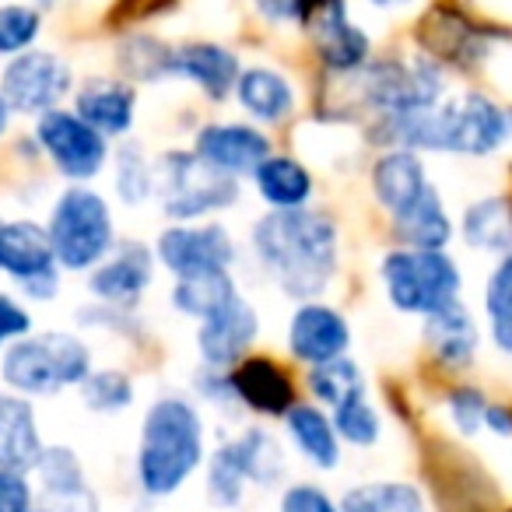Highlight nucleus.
<instances>
[{
	"label": "nucleus",
	"mask_w": 512,
	"mask_h": 512,
	"mask_svg": "<svg viewBox=\"0 0 512 512\" xmlns=\"http://www.w3.org/2000/svg\"><path fill=\"white\" fill-rule=\"evenodd\" d=\"M253 253L288 299L313 302L330 288L341 264L337 221L313 207L267 211L253 225Z\"/></svg>",
	"instance_id": "1"
},
{
	"label": "nucleus",
	"mask_w": 512,
	"mask_h": 512,
	"mask_svg": "<svg viewBox=\"0 0 512 512\" xmlns=\"http://www.w3.org/2000/svg\"><path fill=\"white\" fill-rule=\"evenodd\" d=\"M379 134L393 148L488 158L505 144V109L484 92L442 95L435 106L418 113L383 116Z\"/></svg>",
	"instance_id": "2"
},
{
	"label": "nucleus",
	"mask_w": 512,
	"mask_h": 512,
	"mask_svg": "<svg viewBox=\"0 0 512 512\" xmlns=\"http://www.w3.org/2000/svg\"><path fill=\"white\" fill-rule=\"evenodd\" d=\"M207 432L197 404L179 393H165L144 411L137 439V484L148 498H169L204 463Z\"/></svg>",
	"instance_id": "3"
},
{
	"label": "nucleus",
	"mask_w": 512,
	"mask_h": 512,
	"mask_svg": "<svg viewBox=\"0 0 512 512\" xmlns=\"http://www.w3.org/2000/svg\"><path fill=\"white\" fill-rule=\"evenodd\" d=\"M88 372H92V348L78 334L64 330L18 337L0 358V379L18 397H57L60 390L85 383Z\"/></svg>",
	"instance_id": "4"
},
{
	"label": "nucleus",
	"mask_w": 512,
	"mask_h": 512,
	"mask_svg": "<svg viewBox=\"0 0 512 512\" xmlns=\"http://www.w3.org/2000/svg\"><path fill=\"white\" fill-rule=\"evenodd\" d=\"M46 235H50L60 271H92L116 246V225L109 200L85 183L67 186L57 197V204H53Z\"/></svg>",
	"instance_id": "5"
},
{
	"label": "nucleus",
	"mask_w": 512,
	"mask_h": 512,
	"mask_svg": "<svg viewBox=\"0 0 512 512\" xmlns=\"http://www.w3.org/2000/svg\"><path fill=\"white\" fill-rule=\"evenodd\" d=\"M383 292L404 316H432L460 299L463 271L446 249H390L379 264Z\"/></svg>",
	"instance_id": "6"
},
{
	"label": "nucleus",
	"mask_w": 512,
	"mask_h": 512,
	"mask_svg": "<svg viewBox=\"0 0 512 512\" xmlns=\"http://www.w3.org/2000/svg\"><path fill=\"white\" fill-rule=\"evenodd\" d=\"M155 193L172 221H200L239 200V179L211 169L190 151H165L155 162Z\"/></svg>",
	"instance_id": "7"
},
{
	"label": "nucleus",
	"mask_w": 512,
	"mask_h": 512,
	"mask_svg": "<svg viewBox=\"0 0 512 512\" xmlns=\"http://www.w3.org/2000/svg\"><path fill=\"white\" fill-rule=\"evenodd\" d=\"M36 144L53 162V169L71 183H88L109 162V137H102L92 123L64 106L36 116Z\"/></svg>",
	"instance_id": "8"
},
{
	"label": "nucleus",
	"mask_w": 512,
	"mask_h": 512,
	"mask_svg": "<svg viewBox=\"0 0 512 512\" xmlns=\"http://www.w3.org/2000/svg\"><path fill=\"white\" fill-rule=\"evenodd\" d=\"M74 92V71L60 53L25 50L0 71V95L18 116H43Z\"/></svg>",
	"instance_id": "9"
},
{
	"label": "nucleus",
	"mask_w": 512,
	"mask_h": 512,
	"mask_svg": "<svg viewBox=\"0 0 512 512\" xmlns=\"http://www.w3.org/2000/svg\"><path fill=\"white\" fill-rule=\"evenodd\" d=\"M362 92L369 106L383 116H400L435 106L446 95V81H442L439 64L425 57H418L414 64L376 60V64L362 67Z\"/></svg>",
	"instance_id": "10"
},
{
	"label": "nucleus",
	"mask_w": 512,
	"mask_h": 512,
	"mask_svg": "<svg viewBox=\"0 0 512 512\" xmlns=\"http://www.w3.org/2000/svg\"><path fill=\"white\" fill-rule=\"evenodd\" d=\"M0 271L8 274L22 295L50 302L60 292V264L53 256L46 225L39 221H4L0 228Z\"/></svg>",
	"instance_id": "11"
},
{
	"label": "nucleus",
	"mask_w": 512,
	"mask_h": 512,
	"mask_svg": "<svg viewBox=\"0 0 512 512\" xmlns=\"http://www.w3.org/2000/svg\"><path fill=\"white\" fill-rule=\"evenodd\" d=\"M235 256V239L218 221H176L155 239V260L172 278L232 271Z\"/></svg>",
	"instance_id": "12"
},
{
	"label": "nucleus",
	"mask_w": 512,
	"mask_h": 512,
	"mask_svg": "<svg viewBox=\"0 0 512 512\" xmlns=\"http://www.w3.org/2000/svg\"><path fill=\"white\" fill-rule=\"evenodd\" d=\"M256 337H260V316H256L253 302L235 295L228 306H221L218 313L200 320L197 355H200V362H204V369L228 372L249 355Z\"/></svg>",
	"instance_id": "13"
},
{
	"label": "nucleus",
	"mask_w": 512,
	"mask_h": 512,
	"mask_svg": "<svg viewBox=\"0 0 512 512\" xmlns=\"http://www.w3.org/2000/svg\"><path fill=\"white\" fill-rule=\"evenodd\" d=\"M288 355L302 365H323L344 358L351 348V323L327 302H302L288 320Z\"/></svg>",
	"instance_id": "14"
},
{
	"label": "nucleus",
	"mask_w": 512,
	"mask_h": 512,
	"mask_svg": "<svg viewBox=\"0 0 512 512\" xmlns=\"http://www.w3.org/2000/svg\"><path fill=\"white\" fill-rule=\"evenodd\" d=\"M309 36H313L316 57L323 60L327 71L355 74L369 64L372 39L355 18L348 15L344 0H327L309 15Z\"/></svg>",
	"instance_id": "15"
},
{
	"label": "nucleus",
	"mask_w": 512,
	"mask_h": 512,
	"mask_svg": "<svg viewBox=\"0 0 512 512\" xmlns=\"http://www.w3.org/2000/svg\"><path fill=\"white\" fill-rule=\"evenodd\" d=\"M155 281V249L148 242H120L88 271V292L106 306H134Z\"/></svg>",
	"instance_id": "16"
},
{
	"label": "nucleus",
	"mask_w": 512,
	"mask_h": 512,
	"mask_svg": "<svg viewBox=\"0 0 512 512\" xmlns=\"http://www.w3.org/2000/svg\"><path fill=\"white\" fill-rule=\"evenodd\" d=\"M193 155L225 176H253L271 151V137L249 123H207L193 137Z\"/></svg>",
	"instance_id": "17"
},
{
	"label": "nucleus",
	"mask_w": 512,
	"mask_h": 512,
	"mask_svg": "<svg viewBox=\"0 0 512 512\" xmlns=\"http://www.w3.org/2000/svg\"><path fill=\"white\" fill-rule=\"evenodd\" d=\"M228 383H232L235 404L249 407L256 414H271V418H285L288 407L299 404L295 400V383L274 358L256 355L242 358L235 369H228Z\"/></svg>",
	"instance_id": "18"
},
{
	"label": "nucleus",
	"mask_w": 512,
	"mask_h": 512,
	"mask_svg": "<svg viewBox=\"0 0 512 512\" xmlns=\"http://www.w3.org/2000/svg\"><path fill=\"white\" fill-rule=\"evenodd\" d=\"M239 57H235L228 46L207 43V39H193V43L172 46V67L169 78H183L190 85H197L200 92L211 102H221L235 92V81H239Z\"/></svg>",
	"instance_id": "19"
},
{
	"label": "nucleus",
	"mask_w": 512,
	"mask_h": 512,
	"mask_svg": "<svg viewBox=\"0 0 512 512\" xmlns=\"http://www.w3.org/2000/svg\"><path fill=\"white\" fill-rule=\"evenodd\" d=\"M372 183V197L383 207L390 218L404 214L411 204H418L425 197V190L432 186L425 172V162H421V151L411 148H386L383 155L372 162L369 172Z\"/></svg>",
	"instance_id": "20"
},
{
	"label": "nucleus",
	"mask_w": 512,
	"mask_h": 512,
	"mask_svg": "<svg viewBox=\"0 0 512 512\" xmlns=\"http://www.w3.org/2000/svg\"><path fill=\"white\" fill-rule=\"evenodd\" d=\"M43 488V512H99V498L88 488L85 467L71 446H46L36 467Z\"/></svg>",
	"instance_id": "21"
},
{
	"label": "nucleus",
	"mask_w": 512,
	"mask_h": 512,
	"mask_svg": "<svg viewBox=\"0 0 512 512\" xmlns=\"http://www.w3.org/2000/svg\"><path fill=\"white\" fill-rule=\"evenodd\" d=\"M74 113L102 137H123L137 120V88L120 78H88L74 92Z\"/></svg>",
	"instance_id": "22"
},
{
	"label": "nucleus",
	"mask_w": 512,
	"mask_h": 512,
	"mask_svg": "<svg viewBox=\"0 0 512 512\" xmlns=\"http://www.w3.org/2000/svg\"><path fill=\"white\" fill-rule=\"evenodd\" d=\"M46 453L36 407L29 397L0 393V470L32 474Z\"/></svg>",
	"instance_id": "23"
},
{
	"label": "nucleus",
	"mask_w": 512,
	"mask_h": 512,
	"mask_svg": "<svg viewBox=\"0 0 512 512\" xmlns=\"http://www.w3.org/2000/svg\"><path fill=\"white\" fill-rule=\"evenodd\" d=\"M235 99H239L242 113L253 116L256 123H281L295 113V85L274 67H242L239 81H235Z\"/></svg>",
	"instance_id": "24"
},
{
	"label": "nucleus",
	"mask_w": 512,
	"mask_h": 512,
	"mask_svg": "<svg viewBox=\"0 0 512 512\" xmlns=\"http://www.w3.org/2000/svg\"><path fill=\"white\" fill-rule=\"evenodd\" d=\"M477 341L481 334H477V323L463 306V299L425 316V344L432 348L435 362H442L446 369H467L477 355Z\"/></svg>",
	"instance_id": "25"
},
{
	"label": "nucleus",
	"mask_w": 512,
	"mask_h": 512,
	"mask_svg": "<svg viewBox=\"0 0 512 512\" xmlns=\"http://www.w3.org/2000/svg\"><path fill=\"white\" fill-rule=\"evenodd\" d=\"M256 193L271 211H295V207H309L316 190V179L309 165H302L292 155H267L264 162L253 169Z\"/></svg>",
	"instance_id": "26"
},
{
	"label": "nucleus",
	"mask_w": 512,
	"mask_h": 512,
	"mask_svg": "<svg viewBox=\"0 0 512 512\" xmlns=\"http://www.w3.org/2000/svg\"><path fill=\"white\" fill-rule=\"evenodd\" d=\"M285 432L302 453V460L320 470H334L341 463V439L320 404H292L285 414Z\"/></svg>",
	"instance_id": "27"
},
{
	"label": "nucleus",
	"mask_w": 512,
	"mask_h": 512,
	"mask_svg": "<svg viewBox=\"0 0 512 512\" xmlns=\"http://www.w3.org/2000/svg\"><path fill=\"white\" fill-rule=\"evenodd\" d=\"M390 221H393V235L411 249H446L449 239H453V218H449L435 183L428 186L418 204H411L404 214H397Z\"/></svg>",
	"instance_id": "28"
},
{
	"label": "nucleus",
	"mask_w": 512,
	"mask_h": 512,
	"mask_svg": "<svg viewBox=\"0 0 512 512\" xmlns=\"http://www.w3.org/2000/svg\"><path fill=\"white\" fill-rule=\"evenodd\" d=\"M460 235L481 253H512V204L505 197H481L463 211Z\"/></svg>",
	"instance_id": "29"
},
{
	"label": "nucleus",
	"mask_w": 512,
	"mask_h": 512,
	"mask_svg": "<svg viewBox=\"0 0 512 512\" xmlns=\"http://www.w3.org/2000/svg\"><path fill=\"white\" fill-rule=\"evenodd\" d=\"M239 295L235 278L228 271H214V274H193V278H176L169 292V302L176 313L190 316V320H207L211 313H218L221 306Z\"/></svg>",
	"instance_id": "30"
},
{
	"label": "nucleus",
	"mask_w": 512,
	"mask_h": 512,
	"mask_svg": "<svg viewBox=\"0 0 512 512\" xmlns=\"http://www.w3.org/2000/svg\"><path fill=\"white\" fill-rule=\"evenodd\" d=\"M341 512H428V502L411 481H365L341 495Z\"/></svg>",
	"instance_id": "31"
},
{
	"label": "nucleus",
	"mask_w": 512,
	"mask_h": 512,
	"mask_svg": "<svg viewBox=\"0 0 512 512\" xmlns=\"http://www.w3.org/2000/svg\"><path fill=\"white\" fill-rule=\"evenodd\" d=\"M235 449H239V460L249 484L271 488V484H278L285 477V449H281V442L264 425L242 428L235 435Z\"/></svg>",
	"instance_id": "32"
},
{
	"label": "nucleus",
	"mask_w": 512,
	"mask_h": 512,
	"mask_svg": "<svg viewBox=\"0 0 512 512\" xmlns=\"http://www.w3.org/2000/svg\"><path fill=\"white\" fill-rule=\"evenodd\" d=\"M484 316H488V334L502 355H512V253L498 256L495 271L484 285Z\"/></svg>",
	"instance_id": "33"
},
{
	"label": "nucleus",
	"mask_w": 512,
	"mask_h": 512,
	"mask_svg": "<svg viewBox=\"0 0 512 512\" xmlns=\"http://www.w3.org/2000/svg\"><path fill=\"white\" fill-rule=\"evenodd\" d=\"M207 498H211L218 509H235L242 505L246 498V470H242V460H239V449H235V439L221 442L211 456H207Z\"/></svg>",
	"instance_id": "34"
},
{
	"label": "nucleus",
	"mask_w": 512,
	"mask_h": 512,
	"mask_svg": "<svg viewBox=\"0 0 512 512\" xmlns=\"http://www.w3.org/2000/svg\"><path fill=\"white\" fill-rule=\"evenodd\" d=\"M330 421H334V428H337V439L358 449L376 446L379 435H383V418H379V411L372 407V400L365 397V390L341 400V404L330 411Z\"/></svg>",
	"instance_id": "35"
},
{
	"label": "nucleus",
	"mask_w": 512,
	"mask_h": 512,
	"mask_svg": "<svg viewBox=\"0 0 512 512\" xmlns=\"http://www.w3.org/2000/svg\"><path fill=\"white\" fill-rule=\"evenodd\" d=\"M306 386H309V393L320 400V407L334 411L351 393L365 390V376H362V369H358V362H351V358L344 355V358H334V362L313 365L306 376Z\"/></svg>",
	"instance_id": "36"
},
{
	"label": "nucleus",
	"mask_w": 512,
	"mask_h": 512,
	"mask_svg": "<svg viewBox=\"0 0 512 512\" xmlns=\"http://www.w3.org/2000/svg\"><path fill=\"white\" fill-rule=\"evenodd\" d=\"M116 172H113V186H116V197L123 204L137 207L155 193V162L144 155V148L137 144H123L113 158Z\"/></svg>",
	"instance_id": "37"
},
{
	"label": "nucleus",
	"mask_w": 512,
	"mask_h": 512,
	"mask_svg": "<svg viewBox=\"0 0 512 512\" xmlns=\"http://www.w3.org/2000/svg\"><path fill=\"white\" fill-rule=\"evenodd\" d=\"M120 71L130 81H162L169 78L172 67V46H165L155 36H130L120 46Z\"/></svg>",
	"instance_id": "38"
},
{
	"label": "nucleus",
	"mask_w": 512,
	"mask_h": 512,
	"mask_svg": "<svg viewBox=\"0 0 512 512\" xmlns=\"http://www.w3.org/2000/svg\"><path fill=\"white\" fill-rule=\"evenodd\" d=\"M78 390L81 404L95 414H116L134 404V379L123 369H92Z\"/></svg>",
	"instance_id": "39"
},
{
	"label": "nucleus",
	"mask_w": 512,
	"mask_h": 512,
	"mask_svg": "<svg viewBox=\"0 0 512 512\" xmlns=\"http://www.w3.org/2000/svg\"><path fill=\"white\" fill-rule=\"evenodd\" d=\"M43 32V15L29 4H0V57L32 50Z\"/></svg>",
	"instance_id": "40"
},
{
	"label": "nucleus",
	"mask_w": 512,
	"mask_h": 512,
	"mask_svg": "<svg viewBox=\"0 0 512 512\" xmlns=\"http://www.w3.org/2000/svg\"><path fill=\"white\" fill-rule=\"evenodd\" d=\"M484 411H488V393L477 386H460L446 397V414L460 435H477L484 428Z\"/></svg>",
	"instance_id": "41"
},
{
	"label": "nucleus",
	"mask_w": 512,
	"mask_h": 512,
	"mask_svg": "<svg viewBox=\"0 0 512 512\" xmlns=\"http://www.w3.org/2000/svg\"><path fill=\"white\" fill-rule=\"evenodd\" d=\"M278 512H341V505H337V498L330 495L327 488L299 481V484H288V488L281 491Z\"/></svg>",
	"instance_id": "42"
},
{
	"label": "nucleus",
	"mask_w": 512,
	"mask_h": 512,
	"mask_svg": "<svg viewBox=\"0 0 512 512\" xmlns=\"http://www.w3.org/2000/svg\"><path fill=\"white\" fill-rule=\"evenodd\" d=\"M0 512H36V491L29 474L0 470Z\"/></svg>",
	"instance_id": "43"
},
{
	"label": "nucleus",
	"mask_w": 512,
	"mask_h": 512,
	"mask_svg": "<svg viewBox=\"0 0 512 512\" xmlns=\"http://www.w3.org/2000/svg\"><path fill=\"white\" fill-rule=\"evenodd\" d=\"M32 334V313L8 292H0V348Z\"/></svg>",
	"instance_id": "44"
},
{
	"label": "nucleus",
	"mask_w": 512,
	"mask_h": 512,
	"mask_svg": "<svg viewBox=\"0 0 512 512\" xmlns=\"http://www.w3.org/2000/svg\"><path fill=\"white\" fill-rule=\"evenodd\" d=\"M249 4L271 25H299L309 18V0H249Z\"/></svg>",
	"instance_id": "45"
},
{
	"label": "nucleus",
	"mask_w": 512,
	"mask_h": 512,
	"mask_svg": "<svg viewBox=\"0 0 512 512\" xmlns=\"http://www.w3.org/2000/svg\"><path fill=\"white\" fill-rule=\"evenodd\" d=\"M372 8H383V11H404V8H411L414 0H369Z\"/></svg>",
	"instance_id": "46"
},
{
	"label": "nucleus",
	"mask_w": 512,
	"mask_h": 512,
	"mask_svg": "<svg viewBox=\"0 0 512 512\" xmlns=\"http://www.w3.org/2000/svg\"><path fill=\"white\" fill-rule=\"evenodd\" d=\"M11 116H15V113H11V106H8V102H4V95H0V137L8 134V127H11Z\"/></svg>",
	"instance_id": "47"
},
{
	"label": "nucleus",
	"mask_w": 512,
	"mask_h": 512,
	"mask_svg": "<svg viewBox=\"0 0 512 512\" xmlns=\"http://www.w3.org/2000/svg\"><path fill=\"white\" fill-rule=\"evenodd\" d=\"M505 141H512V113H505Z\"/></svg>",
	"instance_id": "48"
},
{
	"label": "nucleus",
	"mask_w": 512,
	"mask_h": 512,
	"mask_svg": "<svg viewBox=\"0 0 512 512\" xmlns=\"http://www.w3.org/2000/svg\"><path fill=\"white\" fill-rule=\"evenodd\" d=\"M0 228H4V218H0Z\"/></svg>",
	"instance_id": "49"
},
{
	"label": "nucleus",
	"mask_w": 512,
	"mask_h": 512,
	"mask_svg": "<svg viewBox=\"0 0 512 512\" xmlns=\"http://www.w3.org/2000/svg\"><path fill=\"white\" fill-rule=\"evenodd\" d=\"M36 512H43V509H36Z\"/></svg>",
	"instance_id": "50"
}]
</instances>
